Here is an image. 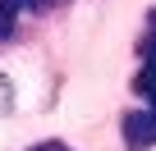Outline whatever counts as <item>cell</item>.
I'll list each match as a JSON object with an SVG mask.
<instances>
[{"mask_svg":"<svg viewBox=\"0 0 156 151\" xmlns=\"http://www.w3.org/2000/svg\"><path fill=\"white\" fill-rule=\"evenodd\" d=\"M32 151H64L60 142H41V146H32Z\"/></svg>","mask_w":156,"mask_h":151,"instance_id":"obj_5","label":"cell"},{"mask_svg":"<svg viewBox=\"0 0 156 151\" xmlns=\"http://www.w3.org/2000/svg\"><path fill=\"white\" fill-rule=\"evenodd\" d=\"M133 92L142 101H156V9H147V23H142V69L133 78Z\"/></svg>","mask_w":156,"mask_h":151,"instance_id":"obj_2","label":"cell"},{"mask_svg":"<svg viewBox=\"0 0 156 151\" xmlns=\"http://www.w3.org/2000/svg\"><path fill=\"white\" fill-rule=\"evenodd\" d=\"M23 9H32V0H0V41H9V37H14Z\"/></svg>","mask_w":156,"mask_h":151,"instance_id":"obj_3","label":"cell"},{"mask_svg":"<svg viewBox=\"0 0 156 151\" xmlns=\"http://www.w3.org/2000/svg\"><path fill=\"white\" fill-rule=\"evenodd\" d=\"M119 137H124L129 151H151V146H156V101L133 105V110L119 119Z\"/></svg>","mask_w":156,"mask_h":151,"instance_id":"obj_1","label":"cell"},{"mask_svg":"<svg viewBox=\"0 0 156 151\" xmlns=\"http://www.w3.org/2000/svg\"><path fill=\"white\" fill-rule=\"evenodd\" d=\"M60 5H69V0H32V9H41V14H51V9H60Z\"/></svg>","mask_w":156,"mask_h":151,"instance_id":"obj_4","label":"cell"}]
</instances>
